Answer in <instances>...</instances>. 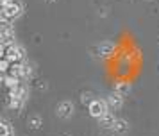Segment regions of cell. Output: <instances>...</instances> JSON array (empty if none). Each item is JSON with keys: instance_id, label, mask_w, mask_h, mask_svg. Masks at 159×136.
<instances>
[{"instance_id": "obj_1", "label": "cell", "mask_w": 159, "mask_h": 136, "mask_svg": "<svg viewBox=\"0 0 159 136\" xmlns=\"http://www.w3.org/2000/svg\"><path fill=\"white\" fill-rule=\"evenodd\" d=\"M22 14V4L18 2V0H13L9 6L2 7V20H15V18H18Z\"/></svg>"}, {"instance_id": "obj_2", "label": "cell", "mask_w": 159, "mask_h": 136, "mask_svg": "<svg viewBox=\"0 0 159 136\" xmlns=\"http://www.w3.org/2000/svg\"><path fill=\"white\" fill-rule=\"evenodd\" d=\"M107 100H100V99H95L89 102V106H88V111L89 115L93 116V118H100L102 115L107 113Z\"/></svg>"}, {"instance_id": "obj_3", "label": "cell", "mask_w": 159, "mask_h": 136, "mask_svg": "<svg viewBox=\"0 0 159 136\" xmlns=\"http://www.w3.org/2000/svg\"><path fill=\"white\" fill-rule=\"evenodd\" d=\"M56 113H57L59 118L68 120V118H72L73 113H75V106H73V102H70V100H63V102H59L57 104Z\"/></svg>"}, {"instance_id": "obj_4", "label": "cell", "mask_w": 159, "mask_h": 136, "mask_svg": "<svg viewBox=\"0 0 159 136\" xmlns=\"http://www.w3.org/2000/svg\"><path fill=\"white\" fill-rule=\"evenodd\" d=\"M23 56H25V52H23V49L20 47V45H9L7 47V54H6V57H7L11 63H20L23 59Z\"/></svg>"}, {"instance_id": "obj_5", "label": "cell", "mask_w": 159, "mask_h": 136, "mask_svg": "<svg viewBox=\"0 0 159 136\" xmlns=\"http://www.w3.org/2000/svg\"><path fill=\"white\" fill-rule=\"evenodd\" d=\"M115 122H116L115 115L109 113V111H107L106 115H102L100 118H98V124H100V127H104V129H113Z\"/></svg>"}, {"instance_id": "obj_6", "label": "cell", "mask_w": 159, "mask_h": 136, "mask_svg": "<svg viewBox=\"0 0 159 136\" xmlns=\"http://www.w3.org/2000/svg\"><path fill=\"white\" fill-rule=\"evenodd\" d=\"M113 52H115V45H113L111 41H104V43H100V45H98V56L109 57Z\"/></svg>"}, {"instance_id": "obj_7", "label": "cell", "mask_w": 159, "mask_h": 136, "mask_svg": "<svg viewBox=\"0 0 159 136\" xmlns=\"http://www.w3.org/2000/svg\"><path fill=\"white\" fill-rule=\"evenodd\" d=\"M113 131L118 133V134H125V133L129 131V122L123 120V118H116L115 125H113Z\"/></svg>"}, {"instance_id": "obj_8", "label": "cell", "mask_w": 159, "mask_h": 136, "mask_svg": "<svg viewBox=\"0 0 159 136\" xmlns=\"http://www.w3.org/2000/svg\"><path fill=\"white\" fill-rule=\"evenodd\" d=\"M107 104L111 107H115V109H118V107H122V104H123V97L120 95V93H111L107 97Z\"/></svg>"}, {"instance_id": "obj_9", "label": "cell", "mask_w": 159, "mask_h": 136, "mask_svg": "<svg viewBox=\"0 0 159 136\" xmlns=\"http://www.w3.org/2000/svg\"><path fill=\"white\" fill-rule=\"evenodd\" d=\"M115 91L120 93L122 97H125V95H129V93H130V84H129V82H125V81H120V82H116Z\"/></svg>"}, {"instance_id": "obj_10", "label": "cell", "mask_w": 159, "mask_h": 136, "mask_svg": "<svg viewBox=\"0 0 159 136\" xmlns=\"http://www.w3.org/2000/svg\"><path fill=\"white\" fill-rule=\"evenodd\" d=\"M2 82H4V86H6V88H9V90H13V88H16V86H20L18 77H15V75H4Z\"/></svg>"}, {"instance_id": "obj_11", "label": "cell", "mask_w": 159, "mask_h": 136, "mask_svg": "<svg viewBox=\"0 0 159 136\" xmlns=\"http://www.w3.org/2000/svg\"><path fill=\"white\" fill-rule=\"evenodd\" d=\"M9 97H20V99H25L27 97V88L25 86H16V88H13L11 90V93H9Z\"/></svg>"}, {"instance_id": "obj_12", "label": "cell", "mask_w": 159, "mask_h": 136, "mask_svg": "<svg viewBox=\"0 0 159 136\" xmlns=\"http://www.w3.org/2000/svg\"><path fill=\"white\" fill-rule=\"evenodd\" d=\"M23 102H25V99H20V97H9V107H11V109H15V111L22 109Z\"/></svg>"}, {"instance_id": "obj_13", "label": "cell", "mask_w": 159, "mask_h": 136, "mask_svg": "<svg viewBox=\"0 0 159 136\" xmlns=\"http://www.w3.org/2000/svg\"><path fill=\"white\" fill-rule=\"evenodd\" d=\"M13 127H11V124L7 120H2L0 124V136H13Z\"/></svg>"}, {"instance_id": "obj_14", "label": "cell", "mask_w": 159, "mask_h": 136, "mask_svg": "<svg viewBox=\"0 0 159 136\" xmlns=\"http://www.w3.org/2000/svg\"><path fill=\"white\" fill-rule=\"evenodd\" d=\"M11 75L22 77V63H13L11 64Z\"/></svg>"}, {"instance_id": "obj_15", "label": "cell", "mask_w": 159, "mask_h": 136, "mask_svg": "<svg viewBox=\"0 0 159 136\" xmlns=\"http://www.w3.org/2000/svg\"><path fill=\"white\" fill-rule=\"evenodd\" d=\"M41 124H43V120H41L39 116H30V118H29V125L32 129H39V125H41Z\"/></svg>"}, {"instance_id": "obj_16", "label": "cell", "mask_w": 159, "mask_h": 136, "mask_svg": "<svg viewBox=\"0 0 159 136\" xmlns=\"http://www.w3.org/2000/svg\"><path fill=\"white\" fill-rule=\"evenodd\" d=\"M9 68H11V61H9L7 57H2V61H0V72L6 73Z\"/></svg>"}, {"instance_id": "obj_17", "label": "cell", "mask_w": 159, "mask_h": 136, "mask_svg": "<svg viewBox=\"0 0 159 136\" xmlns=\"http://www.w3.org/2000/svg\"><path fill=\"white\" fill-rule=\"evenodd\" d=\"M30 75H32L30 64H22V77H30Z\"/></svg>"}, {"instance_id": "obj_18", "label": "cell", "mask_w": 159, "mask_h": 136, "mask_svg": "<svg viewBox=\"0 0 159 136\" xmlns=\"http://www.w3.org/2000/svg\"><path fill=\"white\" fill-rule=\"evenodd\" d=\"M0 2H2V7H6V6H9L13 0H0Z\"/></svg>"}, {"instance_id": "obj_19", "label": "cell", "mask_w": 159, "mask_h": 136, "mask_svg": "<svg viewBox=\"0 0 159 136\" xmlns=\"http://www.w3.org/2000/svg\"><path fill=\"white\" fill-rule=\"evenodd\" d=\"M47 2H56V0H47Z\"/></svg>"}]
</instances>
